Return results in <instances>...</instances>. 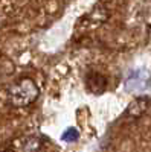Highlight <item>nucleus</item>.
Listing matches in <instances>:
<instances>
[{
  "label": "nucleus",
  "instance_id": "obj_2",
  "mask_svg": "<svg viewBox=\"0 0 151 152\" xmlns=\"http://www.w3.org/2000/svg\"><path fill=\"white\" fill-rule=\"evenodd\" d=\"M148 108H150V99L147 96H141V97H136L128 105L127 114L133 119H139L148 111Z\"/></svg>",
  "mask_w": 151,
  "mask_h": 152
},
{
  "label": "nucleus",
  "instance_id": "obj_3",
  "mask_svg": "<svg viewBox=\"0 0 151 152\" xmlns=\"http://www.w3.org/2000/svg\"><path fill=\"white\" fill-rule=\"evenodd\" d=\"M85 84H87V88H89L90 93H95V94H101L102 91H105V87H107V79L104 78L102 75H99L96 72L90 73L85 79Z\"/></svg>",
  "mask_w": 151,
  "mask_h": 152
},
{
  "label": "nucleus",
  "instance_id": "obj_7",
  "mask_svg": "<svg viewBox=\"0 0 151 152\" xmlns=\"http://www.w3.org/2000/svg\"><path fill=\"white\" fill-rule=\"evenodd\" d=\"M3 152H14V151H3Z\"/></svg>",
  "mask_w": 151,
  "mask_h": 152
},
{
  "label": "nucleus",
  "instance_id": "obj_6",
  "mask_svg": "<svg viewBox=\"0 0 151 152\" xmlns=\"http://www.w3.org/2000/svg\"><path fill=\"white\" fill-rule=\"evenodd\" d=\"M80 137V132L77 128H67L64 132H63L61 135V140L66 142V143H72V142H77Z\"/></svg>",
  "mask_w": 151,
  "mask_h": 152
},
{
  "label": "nucleus",
  "instance_id": "obj_1",
  "mask_svg": "<svg viewBox=\"0 0 151 152\" xmlns=\"http://www.w3.org/2000/svg\"><path fill=\"white\" fill-rule=\"evenodd\" d=\"M38 96H40V88L37 87V84L31 78H23L18 82L12 84L8 91L11 105L17 108L32 105L38 99Z\"/></svg>",
  "mask_w": 151,
  "mask_h": 152
},
{
  "label": "nucleus",
  "instance_id": "obj_4",
  "mask_svg": "<svg viewBox=\"0 0 151 152\" xmlns=\"http://www.w3.org/2000/svg\"><path fill=\"white\" fill-rule=\"evenodd\" d=\"M145 85H147V72L137 70V72H133L131 76H128L127 88H131V90H141V88H145Z\"/></svg>",
  "mask_w": 151,
  "mask_h": 152
},
{
  "label": "nucleus",
  "instance_id": "obj_5",
  "mask_svg": "<svg viewBox=\"0 0 151 152\" xmlns=\"http://www.w3.org/2000/svg\"><path fill=\"white\" fill-rule=\"evenodd\" d=\"M41 148V142L37 137H29L23 145V152H38Z\"/></svg>",
  "mask_w": 151,
  "mask_h": 152
}]
</instances>
